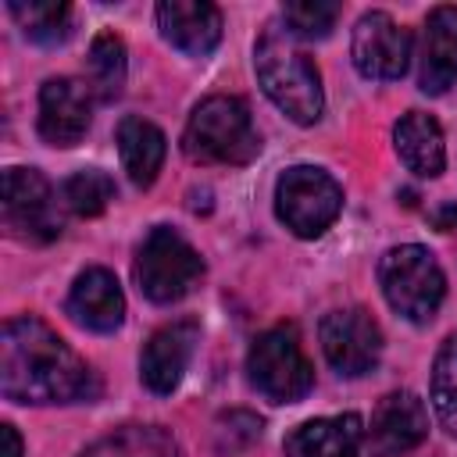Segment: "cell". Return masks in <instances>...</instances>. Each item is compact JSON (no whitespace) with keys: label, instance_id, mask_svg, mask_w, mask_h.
<instances>
[{"label":"cell","instance_id":"6da1fadb","mask_svg":"<svg viewBox=\"0 0 457 457\" xmlns=\"http://www.w3.org/2000/svg\"><path fill=\"white\" fill-rule=\"evenodd\" d=\"M0 389L14 403H75L96 393L89 364L39 318H11L0 336Z\"/></svg>","mask_w":457,"mask_h":457},{"label":"cell","instance_id":"7a4b0ae2","mask_svg":"<svg viewBox=\"0 0 457 457\" xmlns=\"http://www.w3.org/2000/svg\"><path fill=\"white\" fill-rule=\"evenodd\" d=\"M289 32L268 29L257 39L253 50V68L261 79V89L268 93V100L296 125H314L325 111V93H321V79L314 61L289 43Z\"/></svg>","mask_w":457,"mask_h":457},{"label":"cell","instance_id":"3957f363","mask_svg":"<svg viewBox=\"0 0 457 457\" xmlns=\"http://www.w3.org/2000/svg\"><path fill=\"white\" fill-rule=\"evenodd\" d=\"M182 150L196 164H246L257 157L261 139L250 107L239 96H207L193 107L182 132Z\"/></svg>","mask_w":457,"mask_h":457},{"label":"cell","instance_id":"277c9868","mask_svg":"<svg viewBox=\"0 0 457 457\" xmlns=\"http://www.w3.org/2000/svg\"><path fill=\"white\" fill-rule=\"evenodd\" d=\"M378 282H382L389 307L414 325L432 321L446 296V278H443L439 261L418 243L386 250L378 261Z\"/></svg>","mask_w":457,"mask_h":457},{"label":"cell","instance_id":"5b68a950","mask_svg":"<svg viewBox=\"0 0 457 457\" xmlns=\"http://www.w3.org/2000/svg\"><path fill=\"white\" fill-rule=\"evenodd\" d=\"M246 371L253 389L271 403H296L314 386V368L293 325H275L261 332L246 353Z\"/></svg>","mask_w":457,"mask_h":457},{"label":"cell","instance_id":"8992f818","mask_svg":"<svg viewBox=\"0 0 457 457\" xmlns=\"http://www.w3.org/2000/svg\"><path fill=\"white\" fill-rule=\"evenodd\" d=\"M343 211V189L339 182L311 164L286 168L275 182V214L278 221L300 236V239H318Z\"/></svg>","mask_w":457,"mask_h":457},{"label":"cell","instance_id":"52a82bcc","mask_svg":"<svg viewBox=\"0 0 457 457\" xmlns=\"http://www.w3.org/2000/svg\"><path fill=\"white\" fill-rule=\"evenodd\" d=\"M204 275L200 253L175 232V228H150L136 253V282L139 293L154 303H175L196 289Z\"/></svg>","mask_w":457,"mask_h":457},{"label":"cell","instance_id":"ba28073f","mask_svg":"<svg viewBox=\"0 0 457 457\" xmlns=\"http://www.w3.org/2000/svg\"><path fill=\"white\" fill-rule=\"evenodd\" d=\"M4 225L25 243H50L61 236V211L54 189L36 168L4 171Z\"/></svg>","mask_w":457,"mask_h":457},{"label":"cell","instance_id":"9c48e42d","mask_svg":"<svg viewBox=\"0 0 457 457\" xmlns=\"http://www.w3.org/2000/svg\"><path fill=\"white\" fill-rule=\"evenodd\" d=\"M318 339L325 350V361L343 375V378H361L378 364L382 353V328L375 318L361 307H343L328 311L318 325Z\"/></svg>","mask_w":457,"mask_h":457},{"label":"cell","instance_id":"30bf717a","mask_svg":"<svg viewBox=\"0 0 457 457\" xmlns=\"http://www.w3.org/2000/svg\"><path fill=\"white\" fill-rule=\"evenodd\" d=\"M350 57L364 79H378V82L403 79L411 64V36L386 11H368L353 25Z\"/></svg>","mask_w":457,"mask_h":457},{"label":"cell","instance_id":"8fae6325","mask_svg":"<svg viewBox=\"0 0 457 457\" xmlns=\"http://www.w3.org/2000/svg\"><path fill=\"white\" fill-rule=\"evenodd\" d=\"M425 436H428V411L407 389L386 393L371 414V425L364 428V443L371 457H403Z\"/></svg>","mask_w":457,"mask_h":457},{"label":"cell","instance_id":"7c38bea8","mask_svg":"<svg viewBox=\"0 0 457 457\" xmlns=\"http://www.w3.org/2000/svg\"><path fill=\"white\" fill-rule=\"evenodd\" d=\"M93 89L79 79H46L39 89V136L50 146H75L93 121Z\"/></svg>","mask_w":457,"mask_h":457},{"label":"cell","instance_id":"4fadbf2b","mask_svg":"<svg viewBox=\"0 0 457 457\" xmlns=\"http://www.w3.org/2000/svg\"><path fill=\"white\" fill-rule=\"evenodd\" d=\"M196 339H200V325L189 321V318L171 321V325H161L146 339L143 357H139V378H143V386L150 393H157V396L175 393V386L186 375V364L193 357Z\"/></svg>","mask_w":457,"mask_h":457},{"label":"cell","instance_id":"5bb4252c","mask_svg":"<svg viewBox=\"0 0 457 457\" xmlns=\"http://www.w3.org/2000/svg\"><path fill=\"white\" fill-rule=\"evenodd\" d=\"M157 29L175 50L189 57H204L221 39V11L207 0H161Z\"/></svg>","mask_w":457,"mask_h":457},{"label":"cell","instance_id":"9a60e30c","mask_svg":"<svg viewBox=\"0 0 457 457\" xmlns=\"http://www.w3.org/2000/svg\"><path fill=\"white\" fill-rule=\"evenodd\" d=\"M68 311L89 332H114L125 321V293L107 268H86L71 282Z\"/></svg>","mask_w":457,"mask_h":457},{"label":"cell","instance_id":"2e32d148","mask_svg":"<svg viewBox=\"0 0 457 457\" xmlns=\"http://www.w3.org/2000/svg\"><path fill=\"white\" fill-rule=\"evenodd\" d=\"M364 446V421L357 414H336V418H311L296 425L282 453L286 457H361Z\"/></svg>","mask_w":457,"mask_h":457},{"label":"cell","instance_id":"e0dca14e","mask_svg":"<svg viewBox=\"0 0 457 457\" xmlns=\"http://www.w3.org/2000/svg\"><path fill=\"white\" fill-rule=\"evenodd\" d=\"M421 89L439 96L457 82V7H436L425 18L421 39Z\"/></svg>","mask_w":457,"mask_h":457},{"label":"cell","instance_id":"ac0fdd59","mask_svg":"<svg viewBox=\"0 0 457 457\" xmlns=\"http://www.w3.org/2000/svg\"><path fill=\"white\" fill-rule=\"evenodd\" d=\"M393 143H396V154L407 164V171H414L421 179H436L446 168L443 129L425 111H407L393 129Z\"/></svg>","mask_w":457,"mask_h":457},{"label":"cell","instance_id":"d6986e66","mask_svg":"<svg viewBox=\"0 0 457 457\" xmlns=\"http://www.w3.org/2000/svg\"><path fill=\"white\" fill-rule=\"evenodd\" d=\"M164 150H168L164 132L154 121L136 118V114L118 121V154H121V168L129 171L132 186L146 189L157 179V171L164 164Z\"/></svg>","mask_w":457,"mask_h":457},{"label":"cell","instance_id":"ffe728a7","mask_svg":"<svg viewBox=\"0 0 457 457\" xmlns=\"http://www.w3.org/2000/svg\"><path fill=\"white\" fill-rule=\"evenodd\" d=\"M79 457H182V450L161 425H125L86 446Z\"/></svg>","mask_w":457,"mask_h":457},{"label":"cell","instance_id":"44dd1931","mask_svg":"<svg viewBox=\"0 0 457 457\" xmlns=\"http://www.w3.org/2000/svg\"><path fill=\"white\" fill-rule=\"evenodd\" d=\"M125 75H129V61H125L121 36H114V32L93 36L89 54H86V86L93 89V96L104 104L118 100L125 89Z\"/></svg>","mask_w":457,"mask_h":457},{"label":"cell","instance_id":"7402d4cb","mask_svg":"<svg viewBox=\"0 0 457 457\" xmlns=\"http://www.w3.org/2000/svg\"><path fill=\"white\" fill-rule=\"evenodd\" d=\"M7 11L32 43H61L71 32V7L61 0H11Z\"/></svg>","mask_w":457,"mask_h":457},{"label":"cell","instance_id":"603a6c76","mask_svg":"<svg viewBox=\"0 0 457 457\" xmlns=\"http://www.w3.org/2000/svg\"><path fill=\"white\" fill-rule=\"evenodd\" d=\"M432 407L439 425L457 436V332L439 346L432 364Z\"/></svg>","mask_w":457,"mask_h":457},{"label":"cell","instance_id":"cb8c5ba5","mask_svg":"<svg viewBox=\"0 0 457 457\" xmlns=\"http://www.w3.org/2000/svg\"><path fill=\"white\" fill-rule=\"evenodd\" d=\"M68 211L82 214V218H96L107 211V204L114 200V182L107 171L100 168H82L75 175L64 179V189H61Z\"/></svg>","mask_w":457,"mask_h":457},{"label":"cell","instance_id":"d4e9b609","mask_svg":"<svg viewBox=\"0 0 457 457\" xmlns=\"http://www.w3.org/2000/svg\"><path fill=\"white\" fill-rule=\"evenodd\" d=\"M336 18L339 4L328 0H293L282 7V21L293 39H325L336 29Z\"/></svg>","mask_w":457,"mask_h":457},{"label":"cell","instance_id":"484cf974","mask_svg":"<svg viewBox=\"0 0 457 457\" xmlns=\"http://www.w3.org/2000/svg\"><path fill=\"white\" fill-rule=\"evenodd\" d=\"M257 436H261V418L250 414V411H228V414H221L218 425H214V446H218V453H225V457L246 450Z\"/></svg>","mask_w":457,"mask_h":457},{"label":"cell","instance_id":"4316f807","mask_svg":"<svg viewBox=\"0 0 457 457\" xmlns=\"http://www.w3.org/2000/svg\"><path fill=\"white\" fill-rule=\"evenodd\" d=\"M0 436H4V457H21V439L14 425H0Z\"/></svg>","mask_w":457,"mask_h":457},{"label":"cell","instance_id":"83f0119b","mask_svg":"<svg viewBox=\"0 0 457 457\" xmlns=\"http://www.w3.org/2000/svg\"><path fill=\"white\" fill-rule=\"evenodd\" d=\"M436 225H439L443 232H450V228L457 225V204H446V207L439 211V218H436Z\"/></svg>","mask_w":457,"mask_h":457}]
</instances>
